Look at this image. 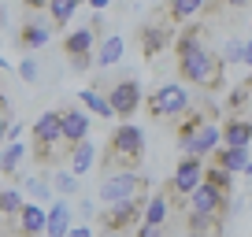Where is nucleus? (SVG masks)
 I'll return each instance as SVG.
<instances>
[{"label":"nucleus","mask_w":252,"mask_h":237,"mask_svg":"<svg viewBox=\"0 0 252 237\" xmlns=\"http://www.w3.org/2000/svg\"><path fill=\"white\" fill-rule=\"evenodd\" d=\"M141 163H145V134L134 126V122H119V126L108 134V145L100 148V156H96L100 178L137 171Z\"/></svg>","instance_id":"1"},{"label":"nucleus","mask_w":252,"mask_h":237,"mask_svg":"<svg viewBox=\"0 0 252 237\" xmlns=\"http://www.w3.org/2000/svg\"><path fill=\"white\" fill-rule=\"evenodd\" d=\"M0 96H4V86H0Z\"/></svg>","instance_id":"41"},{"label":"nucleus","mask_w":252,"mask_h":237,"mask_svg":"<svg viewBox=\"0 0 252 237\" xmlns=\"http://www.w3.org/2000/svg\"><path fill=\"white\" fill-rule=\"evenodd\" d=\"M249 100H252V82H245V86L230 89V93H226V115H245Z\"/></svg>","instance_id":"27"},{"label":"nucleus","mask_w":252,"mask_h":237,"mask_svg":"<svg viewBox=\"0 0 252 237\" xmlns=\"http://www.w3.org/2000/svg\"><path fill=\"white\" fill-rule=\"evenodd\" d=\"M215 118H219V108H215L212 100H204V96H200V100H189V108L182 111L178 118H174V122H178V126H174V137H178V145L189 141V137L197 134L200 126H208V122H215Z\"/></svg>","instance_id":"8"},{"label":"nucleus","mask_w":252,"mask_h":237,"mask_svg":"<svg viewBox=\"0 0 252 237\" xmlns=\"http://www.w3.org/2000/svg\"><path fill=\"white\" fill-rule=\"evenodd\" d=\"M174 71H178L182 86L204 89V96L226 89V63H222L219 52H212V48H197V52H189V56H178V59H174Z\"/></svg>","instance_id":"2"},{"label":"nucleus","mask_w":252,"mask_h":237,"mask_svg":"<svg viewBox=\"0 0 252 237\" xmlns=\"http://www.w3.org/2000/svg\"><path fill=\"white\" fill-rule=\"evenodd\" d=\"M78 100H82V111H86V115L111 118V108H108V100H104L100 89H78Z\"/></svg>","instance_id":"24"},{"label":"nucleus","mask_w":252,"mask_h":237,"mask_svg":"<svg viewBox=\"0 0 252 237\" xmlns=\"http://www.w3.org/2000/svg\"><path fill=\"white\" fill-rule=\"evenodd\" d=\"M23 8H26V11H45L48 0H23Z\"/></svg>","instance_id":"33"},{"label":"nucleus","mask_w":252,"mask_h":237,"mask_svg":"<svg viewBox=\"0 0 252 237\" xmlns=\"http://www.w3.org/2000/svg\"><path fill=\"white\" fill-rule=\"evenodd\" d=\"M215 148H219V126H215V122L200 126L189 141H182V152H186V156H197V159H208Z\"/></svg>","instance_id":"14"},{"label":"nucleus","mask_w":252,"mask_h":237,"mask_svg":"<svg viewBox=\"0 0 252 237\" xmlns=\"http://www.w3.org/2000/svg\"><path fill=\"white\" fill-rule=\"evenodd\" d=\"M23 193L19 189H0V226H8V222H15L19 207H23Z\"/></svg>","instance_id":"25"},{"label":"nucleus","mask_w":252,"mask_h":237,"mask_svg":"<svg viewBox=\"0 0 252 237\" xmlns=\"http://www.w3.org/2000/svg\"><path fill=\"white\" fill-rule=\"evenodd\" d=\"M134 237H137V234H134Z\"/></svg>","instance_id":"42"},{"label":"nucleus","mask_w":252,"mask_h":237,"mask_svg":"<svg viewBox=\"0 0 252 237\" xmlns=\"http://www.w3.org/2000/svg\"><path fill=\"white\" fill-rule=\"evenodd\" d=\"M204 185H212V189H219V193H234V174H226V171H219V167H212V163H204V178H200Z\"/></svg>","instance_id":"26"},{"label":"nucleus","mask_w":252,"mask_h":237,"mask_svg":"<svg viewBox=\"0 0 252 237\" xmlns=\"http://www.w3.org/2000/svg\"><path fill=\"white\" fill-rule=\"evenodd\" d=\"M104 100H108V108H111V118H134L137 111H141V100H145L141 82H137L134 74H126L115 86L104 89Z\"/></svg>","instance_id":"7"},{"label":"nucleus","mask_w":252,"mask_h":237,"mask_svg":"<svg viewBox=\"0 0 252 237\" xmlns=\"http://www.w3.org/2000/svg\"><path fill=\"white\" fill-rule=\"evenodd\" d=\"M11 234L15 237H41L45 234V207L26 200V204L19 207V215H15V230H11Z\"/></svg>","instance_id":"15"},{"label":"nucleus","mask_w":252,"mask_h":237,"mask_svg":"<svg viewBox=\"0 0 252 237\" xmlns=\"http://www.w3.org/2000/svg\"><path fill=\"white\" fill-rule=\"evenodd\" d=\"M67 171L74 174V178H82L86 171H93L96 167V145L93 141H82V145H71V152H67Z\"/></svg>","instance_id":"21"},{"label":"nucleus","mask_w":252,"mask_h":237,"mask_svg":"<svg viewBox=\"0 0 252 237\" xmlns=\"http://www.w3.org/2000/svg\"><path fill=\"white\" fill-rule=\"evenodd\" d=\"M123 37L119 33H104L100 41H96V52H93V67H115L119 59H123Z\"/></svg>","instance_id":"20"},{"label":"nucleus","mask_w":252,"mask_h":237,"mask_svg":"<svg viewBox=\"0 0 252 237\" xmlns=\"http://www.w3.org/2000/svg\"><path fill=\"white\" fill-rule=\"evenodd\" d=\"M0 71H8V63H4V59H0Z\"/></svg>","instance_id":"38"},{"label":"nucleus","mask_w":252,"mask_h":237,"mask_svg":"<svg viewBox=\"0 0 252 237\" xmlns=\"http://www.w3.org/2000/svg\"><path fill=\"white\" fill-rule=\"evenodd\" d=\"M134 41H137V52H141V59H156V56L171 52L174 30H167V26H159V23H145V26H137Z\"/></svg>","instance_id":"10"},{"label":"nucleus","mask_w":252,"mask_h":237,"mask_svg":"<svg viewBox=\"0 0 252 237\" xmlns=\"http://www.w3.org/2000/svg\"><path fill=\"white\" fill-rule=\"evenodd\" d=\"M182 237H197V234H189V230H186V234H182Z\"/></svg>","instance_id":"39"},{"label":"nucleus","mask_w":252,"mask_h":237,"mask_svg":"<svg viewBox=\"0 0 252 237\" xmlns=\"http://www.w3.org/2000/svg\"><path fill=\"white\" fill-rule=\"evenodd\" d=\"M108 4H111V0H89V8H93V11H104Z\"/></svg>","instance_id":"36"},{"label":"nucleus","mask_w":252,"mask_h":237,"mask_svg":"<svg viewBox=\"0 0 252 237\" xmlns=\"http://www.w3.org/2000/svg\"><path fill=\"white\" fill-rule=\"evenodd\" d=\"M145 200H123V204H104L100 211H96V226H100V234H134L137 226H141V211H145Z\"/></svg>","instance_id":"5"},{"label":"nucleus","mask_w":252,"mask_h":237,"mask_svg":"<svg viewBox=\"0 0 252 237\" xmlns=\"http://www.w3.org/2000/svg\"><path fill=\"white\" fill-rule=\"evenodd\" d=\"M204 11V0H163L159 4V26H167V30H174V26H186L193 15H200Z\"/></svg>","instance_id":"13"},{"label":"nucleus","mask_w":252,"mask_h":237,"mask_svg":"<svg viewBox=\"0 0 252 237\" xmlns=\"http://www.w3.org/2000/svg\"><path fill=\"white\" fill-rule=\"evenodd\" d=\"M152 193V182L141 171H126V174H108L100 178V204H123V200H141Z\"/></svg>","instance_id":"4"},{"label":"nucleus","mask_w":252,"mask_h":237,"mask_svg":"<svg viewBox=\"0 0 252 237\" xmlns=\"http://www.w3.org/2000/svg\"><path fill=\"white\" fill-rule=\"evenodd\" d=\"M186 211H200V215H215V219H226V215H230V197L200 182L197 189L189 193V200H186Z\"/></svg>","instance_id":"11"},{"label":"nucleus","mask_w":252,"mask_h":237,"mask_svg":"<svg viewBox=\"0 0 252 237\" xmlns=\"http://www.w3.org/2000/svg\"><path fill=\"white\" fill-rule=\"evenodd\" d=\"M67 237H93V230H89V226H71Z\"/></svg>","instance_id":"35"},{"label":"nucleus","mask_w":252,"mask_h":237,"mask_svg":"<svg viewBox=\"0 0 252 237\" xmlns=\"http://www.w3.org/2000/svg\"><path fill=\"white\" fill-rule=\"evenodd\" d=\"M19 78H26V82H37V78H41V71H37V59H23V63H19Z\"/></svg>","instance_id":"31"},{"label":"nucleus","mask_w":252,"mask_h":237,"mask_svg":"<svg viewBox=\"0 0 252 237\" xmlns=\"http://www.w3.org/2000/svg\"><path fill=\"white\" fill-rule=\"evenodd\" d=\"M23 159H26V145L8 141L0 148V174H4V178H19V163H23Z\"/></svg>","instance_id":"23"},{"label":"nucleus","mask_w":252,"mask_h":237,"mask_svg":"<svg viewBox=\"0 0 252 237\" xmlns=\"http://www.w3.org/2000/svg\"><path fill=\"white\" fill-rule=\"evenodd\" d=\"M56 111H60V137H63L67 148L89 141V126H93V118H89L78 104H63V108H56Z\"/></svg>","instance_id":"9"},{"label":"nucleus","mask_w":252,"mask_h":237,"mask_svg":"<svg viewBox=\"0 0 252 237\" xmlns=\"http://www.w3.org/2000/svg\"><path fill=\"white\" fill-rule=\"evenodd\" d=\"M189 100H193V96H189V89L182 86V82H167L156 93H149L141 104H145V111H149V118H159V122H163V118H178L182 111L189 108Z\"/></svg>","instance_id":"6"},{"label":"nucleus","mask_w":252,"mask_h":237,"mask_svg":"<svg viewBox=\"0 0 252 237\" xmlns=\"http://www.w3.org/2000/svg\"><path fill=\"white\" fill-rule=\"evenodd\" d=\"M104 37V23L100 19H93L89 26H82V30H71L67 37L60 41V52L71 59L74 71H89L93 67V52H96V41Z\"/></svg>","instance_id":"3"},{"label":"nucleus","mask_w":252,"mask_h":237,"mask_svg":"<svg viewBox=\"0 0 252 237\" xmlns=\"http://www.w3.org/2000/svg\"><path fill=\"white\" fill-rule=\"evenodd\" d=\"M52 189L60 193V197H74V193L82 189V182L74 178L71 171H56V178H52Z\"/></svg>","instance_id":"28"},{"label":"nucleus","mask_w":252,"mask_h":237,"mask_svg":"<svg viewBox=\"0 0 252 237\" xmlns=\"http://www.w3.org/2000/svg\"><path fill=\"white\" fill-rule=\"evenodd\" d=\"M11 118V111H8V100H4V96H0V148H4V141H8V122Z\"/></svg>","instance_id":"30"},{"label":"nucleus","mask_w":252,"mask_h":237,"mask_svg":"<svg viewBox=\"0 0 252 237\" xmlns=\"http://www.w3.org/2000/svg\"><path fill=\"white\" fill-rule=\"evenodd\" d=\"M100 237H123V234H100Z\"/></svg>","instance_id":"37"},{"label":"nucleus","mask_w":252,"mask_h":237,"mask_svg":"<svg viewBox=\"0 0 252 237\" xmlns=\"http://www.w3.org/2000/svg\"><path fill=\"white\" fill-rule=\"evenodd\" d=\"M82 8V0H48V26L52 30H63V26L74 19V11Z\"/></svg>","instance_id":"22"},{"label":"nucleus","mask_w":252,"mask_h":237,"mask_svg":"<svg viewBox=\"0 0 252 237\" xmlns=\"http://www.w3.org/2000/svg\"><path fill=\"white\" fill-rule=\"evenodd\" d=\"M0 237H15V234H0Z\"/></svg>","instance_id":"40"},{"label":"nucleus","mask_w":252,"mask_h":237,"mask_svg":"<svg viewBox=\"0 0 252 237\" xmlns=\"http://www.w3.org/2000/svg\"><path fill=\"white\" fill-rule=\"evenodd\" d=\"M241 63L252 67V41H245V45H241Z\"/></svg>","instance_id":"34"},{"label":"nucleus","mask_w":252,"mask_h":237,"mask_svg":"<svg viewBox=\"0 0 252 237\" xmlns=\"http://www.w3.org/2000/svg\"><path fill=\"white\" fill-rule=\"evenodd\" d=\"M249 156H252V148H215L204 163L219 167V171H226V174H241L245 163H249Z\"/></svg>","instance_id":"17"},{"label":"nucleus","mask_w":252,"mask_h":237,"mask_svg":"<svg viewBox=\"0 0 252 237\" xmlns=\"http://www.w3.org/2000/svg\"><path fill=\"white\" fill-rule=\"evenodd\" d=\"M71 211H74V207L60 197V200L45 211V234H48V237H67V230H71Z\"/></svg>","instance_id":"18"},{"label":"nucleus","mask_w":252,"mask_h":237,"mask_svg":"<svg viewBox=\"0 0 252 237\" xmlns=\"http://www.w3.org/2000/svg\"><path fill=\"white\" fill-rule=\"evenodd\" d=\"M167 219H171V204H167V197L163 193H149V200H145V211H141V226H156V230H163L167 226Z\"/></svg>","instance_id":"19"},{"label":"nucleus","mask_w":252,"mask_h":237,"mask_svg":"<svg viewBox=\"0 0 252 237\" xmlns=\"http://www.w3.org/2000/svg\"><path fill=\"white\" fill-rule=\"evenodd\" d=\"M222 148H252V118L249 115H226L219 126Z\"/></svg>","instance_id":"12"},{"label":"nucleus","mask_w":252,"mask_h":237,"mask_svg":"<svg viewBox=\"0 0 252 237\" xmlns=\"http://www.w3.org/2000/svg\"><path fill=\"white\" fill-rule=\"evenodd\" d=\"M19 182H23V178H19ZM23 185H26V193H30V197L48 200V185H45V182H23Z\"/></svg>","instance_id":"32"},{"label":"nucleus","mask_w":252,"mask_h":237,"mask_svg":"<svg viewBox=\"0 0 252 237\" xmlns=\"http://www.w3.org/2000/svg\"><path fill=\"white\" fill-rule=\"evenodd\" d=\"M48 37H52L48 23H41V19H26V23L19 26L15 45L23 48V52H33V48H45V45H48Z\"/></svg>","instance_id":"16"},{"label":"nucleus","mask_w":252,"mask_h":237,"mask_svg":"<svg viewBox=\"0 0 252 237\" xmlns=\"http://www.w3.org/2000/svg\"><path fill=\"white\" fill-rule=\"evenodd\" d=\"M219 59H222L226 67H230V63H241V41H237V37L226 41V45H222V52H219Z\"/></svg>","instance_id":"29"}]
</instances>
